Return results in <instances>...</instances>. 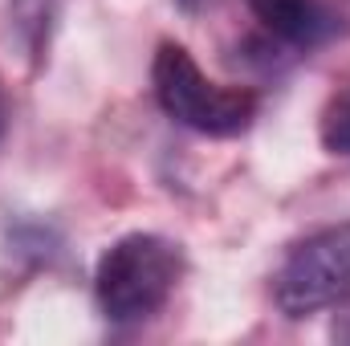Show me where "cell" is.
Wrapping results in <instances>:
<instances>
[{
	"mask_svg": "<svg viewBox=\"0 0 350 346\" xmlns=\"http://www.w3.org/2000/svg\"><path fill=\"white\" fill-rule=\"evenodd\" d=\"M183 277V249L159 232L118 237L94 269V302L118 330L155 318Z\"/></svg>",
	"mask_w": 350,
	"mask_h": 346,
	"instance_id": "1",
	"label": "cell"
},
{
	"mask_svg": "<svg viewBox=\"0 0 350 346\" xmlns=\"http://www.w3.org/2000/svg\"><path fill=\"white\" fill-rule=\"evenodd\" d=\"M249 8L269 33V41H277L289 53L322 49L347 29L334 0H249Z\"/></svg>",
	"mask_w": 350,
	"mask_h": 346,
	"instance_id": "4",
	"label": "cell"
},
{
	"mask_svg": "<svg viewBox=\"0 0 350 346\" xmlns=\"http://www.w3.org/2000/svg\"><path fill=\"white\" fill-rule=\"evenodd\" d=\"M4 122H8V102H4V90H0V135H4Z\"/></svg>",
	"mask_w": 350,
	"mask_h": 346,
	"instance_id": "9",
	"label": "cell"
},
{
	"mask_svg": "<svg viewBox=\"0 0 350 346\" xmlns=\"http://www.w3.org/2000/svg\"><path fill=\"white\" fill-rule=\"evenodd\" d=\"M350 297V220L310 232L289 249L273 277V302L285 318H310Z\"/></svg>",
	"mask_w": 350,
	"mask_h": 346,
	"instance_id": "3",
	"label": "cell"
},
{
	"mask_svg": "<svg viewBox=\"0 0 350 346\" xmlns=\"http://www.w3.org/2000/svg\"><path fill=\"white\" fill-rule=\"evenodd\" d=\"M8 4H12V12H16V25H21L29 49L37 53L41 41H45V29H49V21H53V0H8Z\"/></svg>",
	"mask_w": 350,
	"mask_h": 346,
	"instance_id": "6",
	"label": "cell"
},
{
	"mask_svg": "<svg viewBox=\"0 0 350 346\" xmlns=\"http://www.w3.org/2000/svg\"><path fill=\"white\" fill-rule=\"evenodd\" d=\"M151 86H155V102L163 106V114L196 135L232 139V135L249 131V122L257 118L253 90L216 86L196 66V57L175 41L159 45V53L151 62Z\"/></svg>",
	"mask_w": 350,
	"mask_h": 346,
	"instance_id": "2",
	"label": "cell"
},
{
	"mask_svg": "<svg viewBox=\"0 0 350 346\" xmlns=\"http://www.w3.org/2000/svg\"><path fill=\"white\" fill-rule=\"evenodd\" d=\"M216 4H220V0H179V8H183V12H191V16H196V12L216 8Z\"/></svg>",
	"mask_w": 350,
	"mask_h": 346,
	"instance_id": "8",
	"label": "cell"
},
{
	"mask_svg": "<svg viewBox=\"0 0 350 346\" xmlns=\"http://www.w3.org/2000/svg\"><path fill=\"white\" fill-rule=\"evenodd\" d=\"M318 135H322V147L330 155H350V82L326 102Z\"/></svg>",
	"mask_w": 350,
	"mask_h": 346,
	"instance_id": "5",
	"label": "cell"
},
{
	"mask_svg": "<svg viewBox=\"0 0 350 346\" xmlns=\"http://www.w3.org/2000/svg\"><path fill=\"white\" fill-rule=\"evenodd\" d=\"M330 338L350 346V297L338 302V314H334V322H330Z\"/></svg>",
	"mask_w": 350,
	"mask_h": 346,
	"instance_id": "7",
	"label": "cell"
}]
</instances>
